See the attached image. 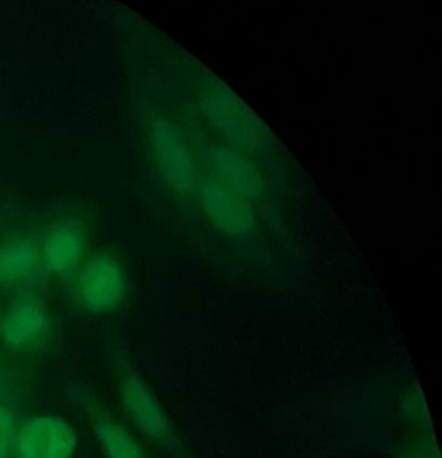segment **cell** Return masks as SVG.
Segmentation results:
<instances>
[{
  "mask_svg": "<svg viewBox=\"0 0 442 458\" xmlns=\"http://www.w3.org/2000/svg\"><path fill=\"white\" fill-rule=\"evenodd\" d=\"M74 276V301L90 315L114 313L127 297L124 270L108 254H96Z\"/></svg>",
  "mask_w": 442,
  "mask_h": 458,
  "instance_id": "cell-1",
  "label": "cell"
},
{
  "mask_svg": "<svg viewBox=\"0 0 442 458\" xmlns=\"http://www.w3.org/2000/svg\"><path fill=\"white\" fill-rule=\"evenodd\" d=\"M52 321L37 292L21 291L0 315V339L13 352L30 353L45 347Z\"/></svg>",
  "mask_w": 442,
  "mask_h": 458,
  "instance_id": "cell-2",
  "label": "cell"
},
{
  "mask_svg": "<svg viewBox=\"0 0 442 458\" xmlns=\"http://www.w3.org/2000/svg\"><path fill=\"white\" fill-rule=\"evenodd\" d=\"M65 394L89 420L93 434L106 458H144L140 446L130 431L106 409L89 386L82 380L73 379L65 386Z\"/></svg>",
  "mask_w": 442,
  "mask_h": 458,
  "instance_id": "cell-3",
  "label": "cell"
},
{
  "mask_svg": "<svg viewBox=\"0 0 442 458\" xmlns=\"http://www.w3.org/2000/svg\"><path fill=\"white\" fill-rule=\"evenodd\" d=\"M79 434L68 420L55 414L29 415L18 425L15 458H73Z\"/></svg>",
  "mask_w": 442,
  "mask_h": 458,
  "instance_id": "cell-4",
  "label": "cell"
},
{
  "mask_svg": "<svg viewBox=\"0 0 442 458\" xmlns=\"http://www.w3.org/2000/svg\"><path fill=\"white\" fill-rule=\"evenodd\" d=\"M87 243V230L81 222L76 219L55 222L39 246L45 270L64 278L76 275Z\"/></svg>",
  "mask_w": 442,
  "mask_h": 458,
  "instance_id": "cell-5",
  "label": "cell"
},
{
  "mask_svg": "<svg viewBox=\"0 0 442 458\" xmlns=\"http://www.w3.org/2000/svg\"><path fill=\"white\" fill-rule=\"evenodd\" d=\"M42 269L41 249L33 238L10 235L0 242V288L37 292Z\"/></svg>",
  "mask_w": 442,
  "mask_h": 458,
  "instance_id": "cell-6",
  "label": "cell"
},
{
  "mask_svg": "<svg viewBox=\"0 0 442 458\" xmlns=\"http://www.w3.org/2000/svg\"><path fill=\"white\" fill-rule=\"evenodd\" d=\"M117 372L120 399L131 420L149 437L166 438L167 425L151 391L135 372L122 369L120 371L117 369Z\"/></svg>",
  "mask_w": 442,
  "mask_h": 458,
  "instance_id": "cell-7",
  "label": "cell"
},
{
  "mask_svg": "<svg viewBox=\"0 0 442 458\" xmlns=\"http://www.w3.org/2000/svg\"><path fill=\"white\" fill-rule=\"evenodd\" d=\"M205 109L219 131L230 139L246 147L257 140L259 131L254 127L253 117L224 89L208 90Z\"/></svg>",
  "mask_w": 442,
  "mask_h": 458,
  "instance_id": "cell-8",
  "label": "cell"
},
{
  "mask_svg": "<svg viewBox=\"0 0 442 458\" xmlns=\"http://www.w3.org/2000/svg\"><path fill=\"white\" fill-rule=\"evenodd\" d=\"M154 146L160 170L167 181L179 189L191 186L192 168L189 155L170 124L159 123L155 127Z\"/></svg>",
  "mask_w": 442,
  "mask_h": 458,
  "instance_id": "cell-9",
  "label": "cell"
},
{
  "mask_svg": "<svg viewBox=\"0 0 442 458\" xmlns=\"http://www.w3.org/2000/svg\"><path fill=\"white\" fill-rule=\"evenodd\" d=\"M206 210L218 226L229 232H243L251 224L245 198L222 184L210 182L203 190Z\"/></svg>",
  "mask_w": 442,
  "mask_h": 458,
  "instance_id": "cell-10",
  "label": "cell"
},
{
  "mask_svg": "<svg viewBox=\"0 0 442 458\" xmlns=\"http://www.w3.org/2000/svg\"><path fill=\"white\" fill-rule=\"evenodd\" d=\"M214 165L219 174L243 195H259L261 181L245 159L226 149H218L214 152Z\"/></svg>",
  "mask_w": 442,
  "mask_h": 458,
  "instance_id": "cell-11",
  "label": "cell"
},
{
  "mask_svg": "<svg viewBox=\"0 0 442 458\" xmlns=\"http://www.w3.org/2000/svg\"><path fill=\"white\" fill-rule=\"evenodd\" d=\"M17 420L9 404L0 402V458H12L14 454Z\"/></svg>",
  "mask_w": 442,
  "mask_h": 458,
  "instance_id": "cell-12",
  "label": "cell"
},
{
  "mask_svg": "<svg viewBox=\"0 0 442 458\" xmlns=\"http://www.w3.org/2000/svg\"><path fill=\"white\" fill-rule=\"evenodd\" d=\"M0 377H2V375H0Z\"/></svg>",
  "mask_w": 442,
  "mask_h": 458,
  "instance_id": "cell-13",
  "label": "cell"
}]
</instances>
